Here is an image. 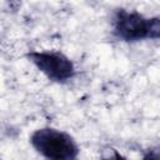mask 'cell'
I'll use <instances>...</instances> for the list:
<instances>
[{"label":"cell","instance_id":"1","mask_svg":"<svg viewBox=\"0 0 160 160\" xmlns=\"http://www.w3.org/2000/svg\"><path fill=\"white\" fill-rule=\"evenodd\" d=\"M30 142L39 154L51 160H71L79 154V146L72 136L52 128L35 130Z\"/></svg>","mask_w":160,"mask_h":160},{"label":"cell","instance_id":"2","mask_svg":"<svg viewBox=\"0 0 160 160\" xmlns=\"http://www.w3.org/2000/svg\"><path fill=\"white\" fill-rule=\"evenodd\" d=\"M114 34L124 41H139L144 39H159V18L148 19L136 11L120 9L114 16Z\"/></svg>","mask_w":160,"mask_h":160},{"label":"cell","instance_id":"3","mask_svg":"<svg viewBox=\"0 0 160 160\" xmlns=\"http://www.w3.org/2000/svg\"><path fill=\"white\" fill-rule=\"evenodd\" d=\"M31 62L51 81L66 82L75 75L71 60L59 51H31L28 54Z\"/></svg>","mask_w":160,"mask_h":160}]
</instances>
